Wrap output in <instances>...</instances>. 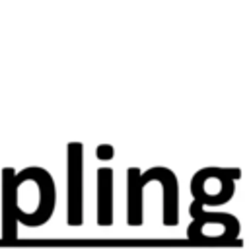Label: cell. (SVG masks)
Segmentation results:
<instances>
[{"instance_id": "6da1fadb", "label": "cell", "mask_w": 249, "mask_h": 249, "mask_svg": "<svg viewBox=\"0 0 249 249\" xmlns=\"http://www.w3.org/2000/svg\"><path fill=\"white\" fill-rule=\"evenodd\" d=\"M68 224H82V146H68Z\"/></svg>"}, {"instance_id": "7a4b0ae2", "label": "cell", "mask_w": 249, "mask_h": 249, "mask_svg": "<svg viewBox=\"0 0 249 249\" xmlns=\"http://www.w3.org/2000/svg\"><path fill=\"white\" fill-rule=\"evenodd\" d=\"M156 179V167L140 173L138 169H128V224L138 226L142 224V189L146 181Z\"/></svg>"}, {"instance_id": "3957f363", "label": "cell", "mask_w": 249, "mask_h": 249, "mask_svg": "<svg viewBox=\"0 0 249 249\" xmlns=\"http://www.w3.org/2000/svg\"><path fill=\"white\" fill-rule=\"evenodd\" d=\"M156 179L163 185V224L175 226L179 222V191H177V179L167 167H156Z\"/></svg>"}, {"instance_id": "277c9868", "label": "cell", "mask_w": 249, "mask_h": 249, "mask_svg": "<svg viewBox=\"0 0 249 249\" xmlns=\"http://www.w3.org/2000/svg\"><path fill=\"white\" fill-rule=\"evenodd\" d=\"M113 189H111V169H99V193H97V224L109 226L113 222Z\"/></svg>"}, {"instance_id": "5b68a950", "label": "cell", "mask_w": 249, "mask_h": 249, "mask_svg": "<svg viewBox=\"0 0 249 249\" xmlns=\"http://www.w3.org/2000/svg\"><path fill=\"white\" fill-rule=\"evenodd\" d=\"M111 156H113V148H111V146H99V148H97V158L109 160Z\"/></svg>"}]
</instances>
